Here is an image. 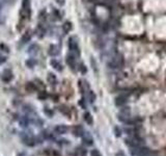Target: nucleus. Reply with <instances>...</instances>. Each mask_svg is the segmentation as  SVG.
Masks as SVG:
<instances>
[{
    "mask_svg": "<svg viewBox=\"0 0 166 156\" xmlns=\"http://www.w3.org/2000/svg\"><path fill=\"white\" fill-rule=\"evenodd\" d=\"M30 14H31V11H30V0H23L21 11H20V16H21L22 19H29Z\"/></svg>",
    "mask_w": 166,
    "mask_h": 156,
    "instance_id": "obj_1",
    "label": "nucleus"
},
{
    "mask_svg": "<svg viewBox=\"0 0 166 156\" xmlns=\"http://www.w3.org/2000/svg\"><path fill=\"white\" fill-rule=\"evenodd\" d=\"M68 46H69V49L72 51V53H75L77 55L80 54V49L79 45H78V40H77L76 37H71L69 39V42H68Z\"/></svg>",
    "mask_w": 166,
    "mask_h": 156,
    "instance_id": "obj_2",
    "label": "nucleus"
},
{
    "mask_svg": "<svg viewBox=\"0 0 166 156\" xmlns=\"http://www.w3.org/2000/svg\"><path fill=\"white\" fill-rule=\"evenodd\" d=\"M150 153V149L144 148V147H141V146H138V147H134L133 150H132V154L135 156H144L146 154Z\"/></svg>",
    "mask_w": 166,
    "mask_h": 156,
    "instance_id": "obj_3",
    "label": "nucleus"
},
{
    "mask_svg": "<svg viewBox=\"0 0 166 156\" xmlns=\"http://www.w3.org/2000/svg\"><path fill=\"white\" fill-rule=\"evenodd\" d=\"M123 65V59L121 57H114L109 61L108 66L110 67L111 69H117Z\"/></svg>",
    "mask_w": 166,
    "mask_h": 156,
    "instance_id": "obj_4",
    "label": "nucleus"
},
{
    "mask_svg": "<svg viewBox=\"0 0 166 156\" xmlns=\"http://www.w3.org/2000/svg\"><path fill=\"white\" fill-rule=\"evenodd\" d=\"M127 101H128V97L127 95H124V94H121V95L117 96L114 100V103H115L116 106H124L125 104L127 103Z\"/></svg>",
    "mask_w": 166,
    "mask_h": 156,
    "instance_id": "obj_5",
    "label": "nucleus"
},
{
    "mask_svg": "<svg viewBox=\"0 0 166 156\" xmlns=\"http://www.w3.org/2000/svg\"><path fill=\"white\" fill-rule=\"evenodd\" d=\"M66 64L69 65V67L71 69L75 70V67H76V58H75L74 54H69L66 56Z\"/></svg>",
    "mask_w": 166,
    "mask_h": 156,
    "instance_id": "obj_6",
    "label": "nucleus"
},
{
    "mask_svg": "<svg viewBox=\"0 0 166 156\" xmlns=\"http://www.w3.org/2000/svg\"><path fill=\"white\" fill-rule=\"evenodd\" d=\"M140 140L138 138H131L130 140H127V144L129 146H131L132 148H134V147H138L140 146Z\"/></svg>",
    "mask_w": 166,
    "mask_h": 156,
    "instance_id": "obj_7",
    "label": "nucleus"
},
{
    "mask_svg": "<svg viewBox=\"0 0 166 156\" xmlns=\"http://www.w3.org/2000/svg\"><path fill=\"white\" fill-rule=\"evenodd\" d=\"M50 64H51V66L56 70V71H59V72L62 71V65H61L60 61H58L57 59H55V58L51 59Z\"/></svg>",
    "mask_w": 166,
    "mask_h": 156,
    "instance_id": "obj_8",
    "label": "nucleus"
},
{
    "mask_svg": "<svg viewBox=\"0 0 166 156\" xmlns=\"http://www.w3.org/2000/svg\"><path fill=\"white\" fill-rule=\"evenodd\" d=\"M54 130H55V132L57 134H64L68 131V127H66V125H57Z\"/></svg>",
    "mask_w": 166,
    "mask_h": 156,
    "instance_id": "obj_9",
    "label": "nucleus"
},
{
    "mask_svg": "<svg viewBox=\"0 0 166 156\" xmlns=\"http://www.w3.org/2000/svg\"><path fill=\"white\" fill-rule=\"evenodd\" d=\"M23 142L25 145L27 146H35V140L30 135H25V138H23Z\"/></svg>",
    "mask_w": 166,
    "mask_h": 156,
    "instance_id": "obj_10",
    "label": "nucleus"
},
{
    "mask_svg": "<svg viewBox=\"0 0 166 156\" xmlns=\"http://www.w3.org/2000/svg\"><path fill=\"white\" fill-rule=\"evenodd\" d=\"M12 79H13V74H12L11 70H5L2 74V80H4L5 82H8L11 81Z\"/></svg>",
    "mask_w": 166,
    "mask_h": 156,
    "instance_id": "obj_11",
    "label": "nucleus"
},
{
    "mask_svg": "<svg viewBox=\"0 0 166 156\" xmlns=\"http://www.w3.org/2000/svg\"><path fill=\"white\" fill-rule=\"evenodd\" d=\"M73 133H74L75 136H82V135L84 134V130L81 126H75L73 127Z\"/></svg>",
    "mask_w": 166,
    "mask_h": 156,
    "instance_id": "obj_12",
    "label": "nucleus"
},
{
    "mask_svg": "<svg viewBox=\"0 0 166 156\" xmlns=\"http://www.w3.org/2000/svg\"><path fill=\"white\" fill-rule=\"evenodd\" d=\"M72 29H73V25L70 21H66L62 24V30L64 33H69Z\"/></svg>",
    "mask_w": 166,
    "mask_h": 156,
    "instance_id": "obj_13",
    "label": "nucleus"
},
{
    "mask_svg": "<svg viewBox=\"0 0 166 156\" xmlns=\"http://www.w3.org/2000/svg\"><path fill=\"white\" fill-rule=\"evenodd\" d=\"M58 53H59V48H58L57 46L56 45L50 46V48H49V54H50L51 56L58 55Z\"/></svg>",
    "mask_w": 166,
    "mask_h": 156,
    "instance_id": "obj_14",
    "label": "nucleus"
},
{
    "mask_svg": "<svg viewBox=\"0 0 166 156\" xmlns=\"http://www.w3.org/2000/svg\"><path fill=\"white\" fill-rule=\"evenodd\" d=\"M83 118H84V121L86 122L88 125H91L92 123H94V119H92L91 114H90L89 112H85L84 116H83Z\"/></svg>",
    "mask_w": 166,
    "mask_h": 156,
    "instance_id": "obj_15",
    "label": "nucleus"
},
{
    "mask_svg": "<svg viewBox=\"0 0 166 156\" xmlns=\"http://www.w3.org/2000/svg\"><path fill=\"white\" fill-rule=\"evenodd\" d=\"M35 87H37V90L45 91V85H44V83L42 82V80L35 79Z\"/></svg>",
    "mask_w": 166,
    "mask_h": 156,
    "instance_id": "obj_16",
    "label": "nucleus"
},
{
    "mask_svg": "<svg viewBox=\"0 0 166 156\" xmlns=\"http://www.w3.org/2000/svg\"><path fill=\"white\" fill-rule=\"evenodd\" d=\"M48 82L50 83V84H56L57 83V78L54 74L50 73V74L48 75Z\"/></svg>",
    "mask_w": 166,
    "mask_h": 156,
    "instance_id": "obj_17",
    "label": "nucleus"
},
{
    "mask_svg": "<svg viewBox=\"0 0 166 156\" xmlns=\"http://www.w3.org/2000/svg\"><path fill=\"white\" fill-rule=\"evenodd\" d=\"M26 90L30 93H33L35 91H37V87H35V82H27L26 84Z\"/></svg>",
    "mask_w": 166,
    "mask_h": 156,
    "instance_id": "obj_18",
    "label": "nucleus"
},
{
    "mask_svg": "<svg viewBox=\"0 0 166 156\" xmlns=\"http://www.w3.org/2000/svg\"><path fill=\"white\" fill-rule=\"evenodd\" d=\"M83 142H84V144H86L87 146H91L92 143H94V140H92L90 135H85L84 138H83Z\"/></svg>",
    "mask_w": 166,
    "mask_h": 156,
    "instance_id": "obj_19",
    "label": "nucleus"
},
{
    "mask_svg": "<svg viewBox=\"0 0 166 156\" xmlns=\"http://www.w3.org/2000/svg\"><path fill=\"white\" fill-rule=\"evenodd\" d=\"M46 153L50 156H60V154L58 153V152H56L55 150H50V149H47Z\"/></svg>",
    "mask_w": 166,
    "mask_h": 156,
    "instance_id": "obj_20",
    "label": "nucleus"
},
{
    "mask_svg": "<svg viewBox=\"0 0 166 156\" xmlns=\"http://www.w3.org/2000/svg\"><path fill=\"white\" fill-rule=\"evenodd\" d=\"M88 96H89V101L90 102H94V101L96 100V95H95V93L92 92V91H88Z\"/></svg>",
    "mask_w": 166,
    "mask_h": 156,
    "instance_id": "obj_21",
    "label": "nucleus"
},
{
    "mask_svg": "<svg viewBox=\"0 0 166 156\" xmlns=\"http://www.w3.org/2000/svg\"><path fill=\"white\" fill-rule=\"evenodd\" d=\"M30 37H31V35H29V33H28V35H24V37H22V40H21V43H22V44H24V43H26L27 41L30 40Z\"/></svg>",
    "mask_w": 166,
    "mask_h": 156,
    "instance_id": "obj_22",
    "label": "nucleus"
},
{
    "mask_svg": "<svg viewBox=\"0 0 166 156\" xmlns=\"http://www.w3.org/2000/svg\"><path fill=\"white\" fill-rule=\"evenodd\" d=\"M78 154H79L80 156H86V150H84V149H78Z\"/></svg>",
    "mask_w": 166,
    "mask_h": 156,
    "instance_id": "obj_23",
    "label": "nucleus"
},
{
    "mask_svg": "<svg viewBox=\"0 0 166 156\" xmlns=\"http://www.w3.org/2000/svg\"><path fill=\"white\" fill-rule=\"evenodd\" d=\"M90 155L91 156H102V154L99 152V150H92L90 152Z\"/></svg>",
    "mask_w": 166,
    "mask_h": 156,
    "instance_id": "obj_24",
    "label": "nucleus"
},
{
    "mask_svg": "<svg viewBox=\"0 0 166 156\" xmlns=\"http://www.w3.org/2000/svg\"><path fill=\"white\" fill-rule=\"evenodd\" d=\"M21 124L23 127H26L27 125H28V120L26 119V118H24V119L21 120Z\"/></svg>",
    "mask_w": 166,
    "mask_h": 156,
    "instance_id": "obj_25",
    "label": "nucleus"
},
{
    "mask_svg": "<svg viewBox=\"0 0 166 156\" xmlns=\"http://www.w3.org/2000/svg\"><path fill=\"white\" fill-rule=\"evenodd\" d=\"M39 97H40V99H46L47 98V94H46L44 91H42V92H41V95L39 96Z\"/></svg>",
    "mask_w": 166,
    "mask_h": 156,
    "instance_id": "obj_26",
    "label": "nucleus"
},
{
    "mask_svg": "<svg viewBox=\"0 0 166 156\" xmlns=\"http://www.w3.org/2000/svg\"><path fill=\"white\" fill-rule=\"evenodd\" d=\"M26 65H27V66H29V68H32L33 65H35V63L31 61H26Z\"/></svg>",
    "mask_w": 166,
    "mask_h": 156,
    "instance_id": "obj_27",
    "label": "nucleus"
},
{
    "mask_svg": "<svg viewBox=\"0 0 166 156\" xmlns=\"http://www.w3.org/2000/svg\"><path fill=\"white\" fill-rule=\"evenodd\" d=\"M55 1L58 3V4H60V5H63V4H64V2H66L64 0H55Z\"/></svg>",
    "mask_w": 166,
    "mask_h": 156,
    "instance_id": "obj_28",
    "label": "nucleus"
},
{
    "mask_svg": "<svg viewBox=\"0 0 166 156\" xmlns=\"http://www.w3.org/2000/svg\"><path fill=\"white\" fill-rule=\"evenodd\" d=\"M6 61V58L4 57V56H1L0 55V64H2V63H4V61Z\"/></svg>",
    "mask_w": 166,
    "mask_h": 156,
    "instance_id": "obj_29",
    "label": "nucleus"
},
{
    "mask_svg": "<svg viewBox=\"0 0 166 156\" xmlns=\"http://www.w3.org/2000/svg\"><path fill=\"white\" fill-rule=\"evenodd\" d=\"M115 131H116V135H117V136H119V135H121V131H119L117 127H115Z\"/></svg>",
    "mask_w": 166,
    "mask_h": 156,
    "instance_id": "obj_30",
    "label": "nucleus"
},
{
    "mask_svg": "<svg viewBox=\"0 0 166 156\" xmlns=\"http://www.w3.org/2000/svg\"><path fill=\"white\" fill-rule=\"evenodd\" d=\"M18 156H24V154H22V153H21V154H19Z\"/></svg>",
    "mask_w": 166,
    "mask_h": 156,
    "instance_id": "obj_31",
    "label": "nucleus"
}]
</instances>
